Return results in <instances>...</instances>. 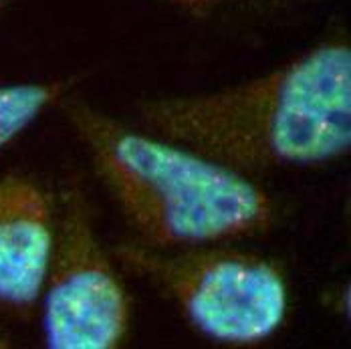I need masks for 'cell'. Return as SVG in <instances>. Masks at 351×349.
I'll return each mask as SVG.
<instances>
[{"label": "cell", "instance_id": "1", "mask_svg": "<svg viewBox=\"0 0 351 349\" xmlns=\"http://www.w3.org/2000/svg\"><path fill=\"white\" fill-rule=\"evenodd\" d=\"M143 130L241 172L315 168L351 147V47L329 36L265 75L136 105Z\"/></svg>", "mask_w": 351, "mask_h": 349}, {"label": "cell", "instance_id": "2", "mask_svg": "<svg viewBox=\"0 0 351 349\" xmlns=\"http://www.w3.org/2000/svg\"><path fill=\"white\" fill-rule=\"evenodd\" d=\"M59 105L136 241L186 248L273 230L275 200L245 172L77 97Z\"/></svg>", "mask_w": 351, "mask_h": 349}, {"label": "cell", "instance_id": "3", "mask_svg": "<svg viewBox=\"0 0 351 349\" xmlns=\"http://www.w3.org/2000/svg\"><path fill=\"white\" fill-rule=\"evenodd\" d=\"M234 243L156 248L125 241L115 263L156 289L204 339L226 348H256L287 323L291 295L282 269Z\"/></svg>", "mask_w": 351, "mask_h": 349}, {"label": "cell", "instance_id": "4", "mask_svg": "<svg viewBox=\"0 0 351 349\" xmlns=\"http://www.w3.org/2000/svg\"><path fill=\"white\" fill-rule=\"evenodd\" d=\"M51 349H117L132 331L130 291L93 224L85 190L67 178L57 204V239L40 295Z\"/></svg>", "mask_w": 351, "mask_h": 349}, {"label": "cell", "instance_id": "5", "mask_svg": "<svg viewBox=\"0 0 351 349\" xmlns=\"http://www.w3.org/2000/svg\"><path fill=\"white\" fill-rule=\"evenodd\" d=\"M57 239V208L25 174L0 178V307L27 315L36 307Z\"/></svg>", "mask_w": 351, "mask_h": 349}, {"label": "cell", "instance_id": "6", "mask_svg": "<svg viewBox=\"0 0 351 349\" xmlns=\"http://www.w3.org/2000/svg\"><path fill=\"white\" fill-rule=\"evenodd\" d=\"M73 87V79L21 81L0 85V149L21 138L36 119L59 105Z\"/></svg>", "mask_w": 351, "mask_h": 349}, {"label": "cell", "instance_id": "7", "mask_svg": "<svg viewBox=\"0 0 351 349\" xmlns=\"http://www.w3.org/2000/svg\"><path fill=\"white\" fill-rule=\"evenodd\" d=\"M168 2L194 19H222L241 12L282 6L293 0H168Z\"/></svg>", "mask_w": 351, "mask_h": 349}, {"label": "cell", "instance_id": "8", "mask_svg": "<svg viewBox=\"0 0 351 349\" xmlns=\"http://www.w3.org/2000/svg\"><path fill=\"white\" fill-rule=\"evenodd\" d=\"M6 348H10V341H8L4 335H0V349H6Z\"/></svg>", "mask_w": 351, "mask_h": 349}, {"label": "cell", "instance_id": "9", "mask_svg": "<svg viewBox=\"0 0 351 349\" xmlns=\"http://www.w3.org/2000/svg\"><path fill=\"white\" fill-rule=\"evenodd\" d=\"M4 4H6V0H0V10L4 8Z\"/></svg>", "mask_w": 351, "mask_h": 349}]
</instances>
